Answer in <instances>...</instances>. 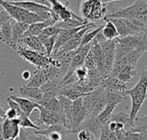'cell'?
I'll return each instance as SVG.
<instances>
[{
  "instance_id": "38",
  "label": "cell",
  "mask_w": 147,
  "mask_h": 140,
  "mask_svg": "<svg viewBox=\"0 0 147 140\" xmlns=\"http://www.w3.org/2000/svg\"><path fill=\"white\" fill-rule=\"evenodd\" d=\"M124 140H147V136L142 135L140 133H137L127 132Z\"/></svg>"
},
{
  "instance_id": "14",
  "label": "cell",
  "mask_w": 147,
  "mask_h": 140,
  "mask_svg": "<svg viewBox=\"0 0 147 140\" xmlns=\"http://www.w3.org/2000/svg\"><path fill=\"white\" fill-rule=\"evenodd\" d=\"M20 126L18 119L8 120L5 119L2 123V133L4 139H16L20 133Z\"/></svg>"
},
{
  "instance_id": "22",
  "label": "cell",
  "mask_w": 147,
  "mask_h": 140,
  "mask_svg": "<svg viewBox=\"0 0 147 140\" xmlns=\"http://www.w3.org/2000/svg\"><path fill=\"white\" fill-rule=\"evenodd\" d=\"M19 92L21 95V97L34 101L35 102H39L43 94L40 88H34V87H27V86H22L19 89Z\"/></svg>"
},
{
  "instance_id": "21",
  "label": "cell",
  "mask_w": 147,
  "mask_h": 140,
  "mask_svg": "<svg viewBox=\"0 0 147 140\" xmlns=\"http://www.w3.org/2000/svg\"><path fill=\"white\" fill-rule=\"evenodd\" d=\"M92 47H91V51L93 53V57H94V60H95V64H96V68L99 71V72L102 74V76L105 78L106 75L104 72V62H103V56H102V52L101 50V47L99 46V44L93 39L92 40Z\"/></svg>"
},
{
  "instance_id": "19",
  "label": "cell",
  "mask_w": 147,
  "mask_h": 140,
  "mask_svg": "<svg viewBox=\"0 0 147 140\" xmlns=\"http://www.w3.org/2000/svg\"><path fill=\"white\" fill-rule=\"evenodd\" d=\"M47 76L45 68L37 69L35 70L29 78V82L25 86L27 87H34V88H40L46 82H47Z\"/></svg>"
},
{
  "instance_id": "45",
  "label": "cell",
  "mask_w": 147,
  "mask_h": 140,
  "mask_svg": "<svg viewBox=\"0 0 147 140\" xmlns=\"http://www.w3.org/2000/svg\"><path fill=\"white\" fill-rule=\"evenodd\" d=\"M34 3H39V4H41V5H45V6H47V7H51L50 3H48L47 0H33Z\"/></svg>"
},
{
  "instance_id": "43",
  "label": "cell",
  "mask_w": 147,
  "mask_h": 140,
  "mask_svg": "<svg viewBox=\"0 0 147 140\" xmlns=\"http://www.w3.org/2000/svg\"><path fill=\"white\" fill-rule=\"evenodd\" d=\"M5 119H6V118H5V111L3 110L2 105L0 104V126L2 125L3 121Z\"/></svg>"
},
{
  "instance_id": "37",
  "label": "cell",
  "mask_w": 147,
  "mask_h": 140,
  "mask_svg": "<svg viewBox=\"0 0 147 140\" xmlns=\"http://www.w3.org/2000/svg\"><path fill=\"white\" fill-rule=\"evenodd\" d=\"M87 72H88V70L84 65H81V66L78 67L74 71V74H75V76L77 77L78 82L84 80L87 77Z\"/></svg>"
},
{
  "instance_id": "1",
  "label": "cell",
  "mask_w": 147,
  "mask_h": 140,
  "mask_svg": "<svg viewBox=\"0 0 147 140\" xmlns=\"http://www.w3.org/2000/svg\"><path fill=\"white\" fill-rule=\"evenodd\" d=\"M124 95L126 96H129L132 99V107L129 113V121L124 128L126 131H127L132 127L133 122L137 117V114L140 110L147 97V69L146 67L143 68L140 73V77L138 83L133 89L127 90L124 92Z\"/></svg>"
},
{
  "instance_id": "24",
  "label": "cell",
  "mask_w": 147,
  "mask_h": 140,
  "mask_svg": "<svg viewBox=\"0 0 147 140\" xmlns=\"http://www.w3.org/2000/svg\"><path fill=\"white\" fill-rule=\"evenodd\" d=\"M137 75V71L135 69V67L132 66V65H125L121 68V70L119 71L118 75H117V78L119 80H121L123 83H130L133 81L134 77Z\"/></svg>"
},
{
  "instance_id": "50",
  "label": "cell",
  "mask_w": 147,
  "mask_h": 140,
  "mask_svg": "<svg viewBox=\"0 0 147 140\" xmlns=\"http://www.w3.org/2000/svg\"><path fill=\"white\" fill-rule=\"evenodd\" d=\"M13 1H22V0H13Z\"/></svg>"
},
{
  "instance_id": "25",
  "label": "cell",
  "mask_w": 147,
  "mask_h": 140,
  "mask_svg": "<svg viewBox=\"0 0 147 140\" xmlns=\"http://www.w3.org/2000/svg\"><path fill=\"white\" fill-rule=\"evenodd\" d=\"M12 21L13 19L0 28V40L9 46L12 45Z\"/></svg>"
},
{
  "instance_id": "33",
  "label": "cell",
  "mask_w": 147,
  "mask_h": 140,
  "mask_svg": "<svg viewBox=\"0 0 147 140\" xmlns=\"http://www.w3.org/2000/svg\"><path fill=\"white\" fill-rule=\"evenodd\" d=\"M100 140H116V137H115V133H112L109 127H108V125L104 126L102 128V131H101V134H100Z\"/></svg>"
},
{
  "instance_id": "32",
  "label": "cell",
  "mask_w": 147,
  "mask_h": 140,
  "mask_svg": "<svg viewBox=\"0 0 147 140\" xmlns=\"http://www.w3.org/2000/svg\"><path fill=\"white\" fill-rule=\"evenodd\" d=\"M109 121H115L123 124L124 126L127 125L129 121V114L126 112H120L118 114H112L109 119Z\"/></svg>"
},
{
  "instance_id": "17",
  "label": "cell",
  "mask_w": 147,
  "mask_h": 140,
  "mask_svg": "<svg viewBox=\"0 0 147 140\" xmlns=\"http://www.w3.org/2000/svg\"><path fill=\"white\" fill-rule=\"evenodd\" d=\"M28 26L29 25L27 23L18 22L13 19L12 21V45L10 46L12 49L15 50L20 40L23 37V34L28 28Z\"/></svg>"
},
{
  "instance_id": "18",
  "label": "cell",
  "mask_w": 147,
  "mask_h": 140,
  "mask_svg": "<svg viewBox=\"0 0 147 140\" xmlns=\"http://www.w3.org/2000/svg\"><path fill=\"white\" fill-rule=\"evenodd\" d=\"M60 82H61L60 79L47 81L42 86L40 87V90H41L43 95L53 96V97H58L60 94V90H61Z\"/></svg>"
},
{
  "instance_id": "48",
  "label": "cell",
  "mask_w": 147,
  "mask_h": 140,
  "mask_svg": "<svg viewBox=\"0 0 147 140\" xmlns=\"http://www.w3.org/2000/svg\"><path fill=\"white\" fill-rule=\"evenodd\" d=\"M48 1V3H50V5H53V4H54L55 3H57L59 0H47Z\"/></svg>"
},
{
  "instance_id": "30",
  "label": "cell",
  "mask_w": 147,
  "mask_h": 140,
  "mask_svg": "<svg viewBox=\"0 0 147 140\" xmlns=\"http://www.w3.org/2000/svg\"><path fill=\"white\" fill-rule=\"evenodd\" d=\"M17 119H18V120H19L20 128H22V129H34L35 131L43 129V128L38 127L37 125H35V124L29 119V117H28L24 113L21 114L17 117Z\"/></svg>"
},
{
  "instance_id": "27",
  "label": "cell",
  "mask_w": 147,
  "mask_h": 140,
  "mask_svg": "<svg viewBox=\"0 0 147 140\" xmlns=\"http://www.w3.org/2000/svg\"><path fill=\"white\" fill-rule=\"evenodd\" d=\"M87 23H89V22L86 21H79V20H77L75 18H71V19L59 21L57 23H55L54 26L59 29H71L74 28L84 26Z\"/></svg>"
},
{
  "instance_id": "44",
  "label": "cell",
  "mask_w": 147,
  "mask_h": 140,
  "mask_svg": "<svg viewBox=\"0 0 147 140\" xmlns=\"http://www.w3.org/2000/svg\"><path fill=\"white\" fill-rule=\"evenodd\" d=\"M30 77H31L30 71H22V78L23 80H29Z\"/></svg>"
},
{
  "instance_id": "36",
  "label": "cell",
  "mask_w": 147,
  "mask_h": 140,
  "mask_svg": "<svg viewBox=\"0 0 147 140\" xmlns=\"http://www.w3.org/2000/svg\"><path fill=\"white\" fill-rule=\"evenodd\" d=\"M78 140H96L95 136L85 129H80L78 133Z\"/></svg>"
},
{
  "instance_id": "3",
  "label": "cell",
  "mask_w": 147,
  "mask_h": 140,
  "mask_svg": "<svg viewBox=\"0 0 147 140\" xmlns=\"http://www.w3.org/2000/svg\"><path fill=\"white\" fill-rule=\"evenodd\" d=\"M109 18L135 19L147 25V0H137L127 8L108 14L103 20Z\"/></svg>"
},
{
  "instance_id": "20",
  "label": "cell",
  "mask_w": 147,
  "mask_h": 140,
  "mask_svg": "<svg viewBox=\"0 0 147 140\" xmlns=\"http://www.w3.org/2000/svg\"><path fill=\"white\" fill-rule=\"evenodd\" d=\"M55 23L52 20V18H49L47 21L44 22H35V23H32L28 26V28L27 29V31L23 34V37H28V36H38L42 30L49 26H53ZM22 37V38H23Z\"/></svg>"
},
{
  "instance_id": "41",
  "label": "cell",
  "mask_w": 147,
  "mask_h": 140,
  "mask_svg": "<svg viewBox=\"0 0 147 140\" xmlns=\"http://www.w3.org/2000/svg\"><path fill=\"white\" fill-rule=\"evenodd\" d=\"M12 18L9 16V15L5 11V10H1L0 11V28L5 24L6 22H9Z\"/></svg>"
},
{
  "instance_id": "51",
  "label": "cell",
  "mask_w": 147,
  "mask_h": 140,
  "mask_svg": "<svg viewBox=\"0 0 147 140\" xmlns=\"http://www.w3.org/2000/svg\"><path fill=\"white\" fill-rule=\"evenodd\" d=\"M96 140H100V139H96Z\"/></svg>"
},
{
  "instance_id": "42",
  "label": "cell",
  "mask_w": 147,
  "mask_h": 140,
  "mask_svg": "<svg viewBox=\"0 0 147 140\" xmlns=\"http://www.w3.org/2000/svg\"><path fill=\"white\" fill-rule=\"evenodd\" d=\"M5 118L8 119V120H14V119H16L17 118V114H16V111L12 108H9L5 111Z\"/></svg>"
},
{
  "instance_id": "47",
  "label": "cell",
  "mask_w": 147,
  "mask_h": 140,
  "mask_svg": "<svg viewBox=\"0 0 147 140\" xmlns=\"http://www.w3.org/2000/svg\"><path fill=\"white\" fill-rule=\"evenodd\" d=\"M0 140H5L4 139H3V133H2V125L0 126Z\"/></svg>"
},
{
  "instance_id": "5",
  "label": "cell",
  "mask_w": 147,
  "mask_h": 140,
  "mask_svg": "<svg viewBox=\"0 0 147 140\" xmlns=\"http://www.w3.org/2000/svg\"><path fill=\"white\" fill-rule=\"evenodd\" d=\"M0 6H2L4 9V10L9 15V16L12 19L18 22H23L30 25L32 23L47 21V19H45L43 16L28 12L21 7L10 3L9 1L0 0Z\"/></svg>"
},
{
  "instance_id": "8",
  "label": "cell",
  "mask_w": 147,
  "mask_h": 140,
  "mask_svg": "<svg viewBox=\"0 0 147 140\" xmlns=\"http://www.w3.org/2000/svg\"><path fill=\"white\" fill-rule=\"evenodd\" d=\"M88 117V114L82 103V97L72 101L71 107V133H77L80 125Z\"/></svg>"
},
{
  "instance_id": "9",
  "label": "cell",
  "mask_w": 147,
  "mask_h": 140,
  "mask_svg": "<svg viewBox=\"0 0 147 140\" xmlns=\"http://www.w3.org/2000/svg\"><path fill=\"white\" fill-rule=\"evenodd\" d=\"M103 56V67L106 77L109 75L111 70L113 68L114 61H115V40H105L100 43H98Z\"/></svg>"
},
{
  "instance_id": "15",
  "label": "cell",
  "mask_w": 147,
  "mask_h": 140,
  "mask_svg": "<svg viewBox=\"0 0 147 140\" xmlns=\"http://www.w3.org/2000/svg\"><path fill=\"white\" fill-rule=\"evenodd\" d=\"M108 92H125L127 87L125 83L119 80L117 77L108 76L103 78L100 83Z\"/></svg>"
},
{
  "instance_id": "4",
  "label": "cell",
  "mask_w": 147,
  "mask_h": 140,
  "mask_svg": "<svg viewBox=\"0 0 147 140\" xmlns=\"http://www.w3.org/2000/svg\"><path fill=\"white\" fill-rule=\"evenodd\" d=\"M80 17L88 22H95L103 19L108 14L109 9L106 3L99 0H82L79 7Z\"/></svg>"
},
{
  "instance_id": "2",
  "label": "cell",
  "mask_w": 147,
  "mask_h": 140,
  "mask_svg": "<svg viewBox=\"0 0 147 140\" xmlns=\"http://www.w3.org/2000/svg\"><path fill=\"white\" fill-rule=\"evenodd\" d=\"M115 40V59L121 58L132 50L139 49L144 52L147 51V34L118 37Z\"/></svg>"
},
{
  "instance_id": "35",
  "label": "cell",
  "mask_w": 147,
  "mask_h": 140,
  "mask_svg": "<svg viewBox=\"0 0 147 140\" xmlns=\"http://www.w3.org/2000/svg\"><path fill=\"white\" fill-rule=\"evenodd\" d=\"M59 30L60 29L58 28L57 27H55L54 25L53 26H49V27L45 28L40 34L41 36H43V37H51V36L57 35V34L59 32Z\"/></svg>"
},
{
  "instance_id": "40",
  "label": "cell",
  "mask_w": 147,
  "mask_h": 140,
  "mask_svg": "<svg viewBox=\"0 0 147 140\" xmlns=\"http://www.w3.org/2000/svg\"><path fill=\"white\" fill-rule=\"evenodd\" d=\"M28 136V140H48L45 136L34 133V132H31L30 129H27Z\"/></svg>"
},
{
  "instance_id": "13",
  "label": "cell",
  "mask_w": 147,
  "mask_h": 140,
  "mask_svg": "<svg viewBox=\"0 0 147 140\" xmlns=\"http://www.w3.org/2000/svg\"><path fill=\"white\" fill-rule=\"evenodd\" d=\"M108 124H103L99 119L98 117H88L86 118L84 122L80 125L79 127V130L80 129H85L88 130L89 132H90L96 139H99L100 138V134H101V131L102 128L106 126ZM78 130V131H79Z\"/></svg>"
},
{
  "instance_id": "31",
  "label": "cell",
  "mask_w": 147,
  "mask_h": 140,
  "mask_svg": "<svg viewBox=\"0 0 147 140\" xmlns=\"http://www.w3.org/2000/svg\"><path fill=\"white\" fill-rule=\"evenodd\" d=\"M103 28V25H100L98 28H96L94 29H90L89 31H87L84 36L81 38V43H80V46H83V45H85V44H88L90 42H91L93 40V39L96 37V35Z\"/></svg>"
},
{
  "instance_id": "7",
  "label": "cell",
  "mask_w": 147,
  "mask_h": 140,
  "mask_svg": "<svg viewBox=\"0 0 147 140\" xmlns=\"http://www.w3.org/2000/svg\"><path fill=\"white\" fill-rule=\"evenodd\" d=\"M50 15L54 23H57L59 21L71 19V18H75L79 21H84L77 14H75L71 9H70L68 3H62L59 0L54 4L51 5Z\"/></svg>"
},
{
  "instance_id": "28",
  "label": "cell",
  "mask_w": 147,
  "mask_h": 140,
  "mask_svg": "<svg viewBox=\"0 0 147 140\" xmlns=\"http://www.w3.org/2000/svg\"><path fill=\"white\" fill-rule=\"evenodd\" d=\"M104 21L106 22V24L103 25V28L101 30V33L103 35V37L109 40H113L118 38L119 34L114 23L109 20H104Z\"/></svg>"
},
{
  "instance_id": "49",
  "label": "cell",
  "mask_w": 147,
  "mask_h": 140,
  "mask_svg": "<svg viewBox=\"0 0 147 140\" xmlns=\"http://www.w3.org/2000/svg\"><path fill=\"white\" fill-rule=\"evenodd\" d=\"M5 140H16V139H5Z\"/></svg>"
},
{
  "instance_id": "11",
  "label": "cell",
  "mask_w": 147,
  "mask_h": 140,
  "mask_svg": "<svg viewBox=\"0 0 147 140\" xmlns=\"http://www.w3.org/2000/svg\"><path fill=\"white\" fill-rule=\"evenodd\" d=\"M10 3L21 7L24 9H26L28 12L39 15L43 16L45 19H49L51 18L50 15V8L45 5H41L39 3H34V1H9Z\"/></svg>"
},
{
  "instance_id": "29",
  "label": "cell",
  "mask_w": 147,
  "mask_h": 140,
  "mask_svg": "<svg viewBox=\"0 0 147 140\" xmlns=\"http://www.w3.org/2000/svg\"><path fill=\"white\" fill-rule=\"evenodd\" d=\"M37 37L40 40V42H41V44H42V46H43V47L45 49L46 54L50 57L51 54H52V52H53V47H54L56 35L51 36V37H43L40 34H39Z\"/></svg>"
},
{
  "instance_id": "6",
  "label": "cell",
  "mask_w": 147,
  "mask_h": 140,
  "mask_svg": "<svg viewBox=\"0 0 147 140\" xmlns=\"http://www.w3.org/2000/svg\"><path fill=\"white\" fill-rule=\"evenodd\" d=\"M16 52L23 59V60L33 65L37 69H42L51 65L52 59L45 53H41L34 50L20 47Z\"/></svg>"
},
{
  "instance_id": "34",
  "label": "cell",
  "mask_w": 147,
  "mask_h": 140,
  "mask_svg": "<svg viewBox=\"0 0 147 140\" xmlns=\"http://www.w3.org/2000/svg\"><path fill=\"white\" fill-rule=\"evenodd\" d=\"M83 65L87 70H90V69H95L96 68V64H95V60H94V57H93V53H92L91 48L89 51V52L87 53V55L85 56V58L84 59Z\"/></svg>"
},
{
  "instance_id": "39",
  "label": "cell",
  "mask_w": 147,
  "mask_h": 140,
  "mask_svg": "<svg viewBox=\"0 0 147 140\" xmlns=\"http://www.w3.org/2000/svg\"><path fill=\"white\" fill-rule=\"evenodd\" d=\"M108 127L109 129L112 132V133H117L122 129L125 128V126L121 123H119V122H115V121H109L108 123Z\"/></svg>"
},
{
  "instance_id": "10",
  "label": "cell",
  "mask_w": 147,
  "mask_h": 140,
  "mask_svg": "<svg viewBox=\"0 0 147 140\" xmlns=\"http://www.w3.org/2000/svg\"><path fill=\"white\" fill-rule=\"evenodd\" d=\"M34 133L45 136L48 140H63L67 134L71 133V132L62 124L52 125L41 130L34 131Z\"/></svg>"
},
{
  "instance_id": "46",
  "label": "cell",
  "mask_w": 147,
  "mask_h": 140,
  "mask_svg": "<svg viewBox=\"0 0 147 140\" xmlns=\"http://www.w3.org/2000/svg\"><path fill=\"white\" fill-rule=\"evenodd\" d=\"M101 1L102 3H111V2H116V1H123V0H99Z\"/></svg>"
},
{
  "instance_id": "23",
  "label": "cell",
  "mask_w": 147,
  "mask_h": 140,
  "mask_svg": "<svg viewBox=\"0 0 147 140\" xmlns=\"http://www.w3.org/2000/svg\"><path fill=\"white\" fill-rule=\"evenodd\" d=\"M147 116L143 115L140 117H136L132 124V127L127 131L131 133H137L142 135L147 136Z\"/></svg>"
},
{
  "instance_id": "16",
  "label": "cell",
  "mask_w": 147,
  "mask_h": 140,
  "mask_svg": "<svg viewBox=\"0 0 147 140\" xmlns=\"http://www.w3.org/2000/svg\"><path fill=\"white\" fill-rule=\"evenodd\" d=\"M10 99H12L13 101H15L18 106L20 107L21 110L28 116L29 117L31 115V114L34 111V110H40L41 108V107L35 102L23 98V97H18L16 96H9Z\"/></svg>"
},
{
  "instance_id": "26",
  "label": "cell",
  "mask_w": 147,
  "mask_h": 140,
  "mask_svg": "<svg viewBox=\"0 0 147 140\" xmlns=\"http://www.w3.org/2000/svg\"><path fill=\"white\" fill-rule=\"evenodd\" d=\"M59 96H63L71 101H74L76 99L83 97L84 95L83 93H81L76 87H74L72 84H71V85L61 87Z\"/></svg>"
},
{
  "instance_id": "12",
  "label": "cell",
  "mask_w": 147,
  "mask_h": 140,
  "mask_svg": "<svg viewBox=\"0 0 147 140\" xmlns=\"http://www.w3.org/2000/svg\"><path fill=\"white\" fill-rule=\"evenodd\" d=\"M39 112L40 117L37 120H35V125H37L38 127L43 128L42 127H47L55 124H62L63 126H65V118L63 116H60L55 113L50 112L42 108L39 110Z\"/></svg>"
}]
</instances>
